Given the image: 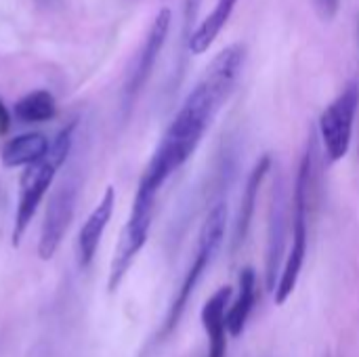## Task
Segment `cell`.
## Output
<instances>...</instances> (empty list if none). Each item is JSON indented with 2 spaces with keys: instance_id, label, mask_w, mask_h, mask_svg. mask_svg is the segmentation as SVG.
Wrapping results in <instances>:
<instances>
[{
  "instance_id": "2",
  "label": "cell",
  "mask_w": 359,
  "mask_h": 357,
  "mask_svg": "<svg viewBox=\"0 0 359 357\" xmlns=\"http://www.w3.org/2000/svg\"><path fill=\"white\" fill-rule=\"evenodd\" d=\"M316 137L307 141V147L303 151L297 179H294V191H292V242L290 250L286 255L284 269L280 271L278 286L273 290L276 303L284 305L290 295L294 292L305 259H307V246H309V208H311V191H313V175H316Z\"/></svg>"
},
{
  "instance_id": "12",
  "label": "cell",
  "mask_w": 359,
  "mask_h": 357,
  "mask_svg": "<svg viewBox=\"0 0 359 357\" xmlns=\"http://www.w3.org/2000/svg\"><path fill=\"white\" fill-rule=\"evenodd\" d=\"M238 299L229 305L227 309V330H229V337L238 339L246 324H248V318L255 309V303H257V271L252 267H246L242 269L240 274V280H238Z\"/></svg>"
},
{
  "instance_id": "11",
  "label": "cell",
  "mask_w": 359,
  "mask_h": 357,
  "mask_svg": "<svg viewBox=\"0 0 359 357\" xmlns=\"http://www.w3.org/2000/svg\"><path fill=\"white\" fill-rule=\"evenodd\" d=\"M271 170V156L265 154L255 168L250 170L248 179H246V187L242 194V202H240V210L236 217V229H233V250L246 240L250 225H252V217H255V206H257V198H259V189L267 177V173Z\"/></svg>"
},
{
  "instance_id": "15",
  "label": "cell",
  "mask_w": 359,
  "mask_h": 357,
  "mask_svg": "<svg viewBox=\"0 0 359 357\" xmlns=\"http://www.w3.org/2000/svg\"><path fill=\"white\" fill-rule=\"evenodd\" d=\"M57 103L48 90H34L15 103V116L21 122H46L55 118Z\"/></svg>"
},
{
  "instance_id": "1",
  "label": "cell",
  "mask_w": 359,
  "mask_h": 357,
  "mask_svg": "<svg viewBox=\"0 0 359 357\" xmlns=\"http://www.w3.org/2000/svg\"><path fill=\"white\" fill-rule=\"evenodd\" d=\"M244 59L246 48L242 44H231L210 61L208 69L185 97L177 116L162 135L139 181V191L158 196L170 175L194 156L204 135L212 126L217 114L236 90Z\"/></svg>"
},
{
  "instance_id": "16",
  "label": "cell",
  "mask_w": 359,
  "mask_h": 357,
  "mask_svg": "<svg viewBox=\"0 0 359 357\" xmlns=\"http://www.w3.org/2000/svg\"><path fill=\"white\" fill-rule=\"evenodd\" d=\"M316 4V11L320 15V19L324 21H332L339 13V6H341V0H313Z\"/></svg>"
},
{
  "instance_id": "13",
  "label": "cell",
  "mask_w": 359,
  "mask_h": 357,
  "mask_svg": "<svg viewBox=\"0 0 359 357\" xmlns=\"http://www.w3.org/2000/svg\"><path fill=\"white\" fill-rule=\"evenodd\" d=\"M236 4H238V0H217L215 2L212 11L202 19V23L189 36V50L194 55H202L210 48V44L219 38V34L231 19Z\"/></svg>"
},
{
  "instance_id": "4",
  "label": "cell",
  "mask_w": 359,
  "mask_h": 357,
  "mask_svg": "<svg viewBox=\"0 0 359 357\" xmlns=\"http://www.w3.org/2000/svg\"><path fill=\"white\" fill-rule=\"evenodd\" d=\"M358 109L359 82L351 80L337 95V99L322 112L318 120V133H320V141L330 164L341 162L349 154Z\"/></svg>"
},
{
  "instance_id": "6",
  "label": "cell",
  "mask_w": 359,
  "mask_h": 357,
  "mask_svg": "<svg viewBox=\"0 0 359 357\" xmlns=\"http://www.w3.org/2000/svg\"><path fill=\"white\" fill-rule=\"evenodd\" d=\"M59 166L61 164L48 154L42 160L25 166V170L21 175L19 206H17V215H15V227H13V246L21 244V238H23L29 221L34 219L42 198L46 196Z\"/></svg>"
},
{
  "instance_id": "8",
  "label": "cell",
  "mask_w": 359,
  "mask_h": 357,
  "mask_svg": "<svg viewBox=\"0 0 359 357\" xmlns=\"http://www.w3.org/2000/svg\"><path fill=\"white\" fill-rule=\"evenodd\" d=\"M286 225H288V191L284 179L273 183L271 204H269V223H267V250H265V267H267V288L273 292L280 280V263L286 246Z\"/></svg>"
},
{
  "instance_id": "7",
  "label": "cell",
  "mask_w": 359,
  "mask_h": 357,
  "mask_svg": "<svg viewBox=\"0 0 359 357\" xmlns=\"http://www.w3.org/2000/svg\"><path fill=\"white\" fill-rule=\"evenodd\" d=\"M76 194L78 191L72 183H63L50 196L46 215H44V223L40 229V242H38V255L42 261H50L55 257L57 248L61 246V240L65 238V234L72 225V219H74Z\"/></svg>"
},
{
  "instance_id": "3",
  "label": "cell",
  "mask_w": 359,
  "mask_h": 357,
  "mask_svg": "<svg viewBox=\"0 0 359 357\" xmlns=\"http://www.w3.org/2000/svg\"><path fill=\"white\" fill-rule=\"evenodd\" d=\"M225 227H227V206L223 202L215 204V208L208 213L204 225H202V231H200V238H198V248H196V257H194V263L189 265L175 299H172V305L166 314V320H164V326L160 330V339H166L179 324V320L183 318L185 314V307L196 290V286L200 284V280L204 278V274L208 271L210 263L215 261V255L219 252L221 244H223V238H225Z\"/></svg>"
},
{
  "instance_id": "17",
  "label": "cell",
  "mask_w": 359,
  "mask_h": 357,
  "mask_svg": "<svg viewBox=\"0 0 359 357\" xmlns=\"http://www.w3.org/2000/svg\"><path fill=\"white\" fill-rule=\"evenodd\" d=\"M8 126H11V114H8L6 105L2 103V99H0V135H6Z\"/></svg>"
},
{
  "instance_id": "5",
  "label": "cell",
  "mask_w": 359,
  "mask_h": 357,
  "mask_svg": "<svg viewBox=\"0 0 359 357\" xmlns=\"http://www.w3.org/2000/svg\"><path fill=\"white\" fill-rule=\"evenodd\" d=\"M154 208H156V196H149V194L137 189L128 223L122 229V236H120V242L116 246L114 261L109 267V278H107V290L109 292L118 290V286L122 284V280H124L126 271L130 269L135 257L145 246L147 236H149V227H151Z\"/></svg>"
},
{
  "instance_id": "14",
  "label": "cell",
  "mask_w": 359,
  "mask_h": 357,
  "mask_svg": "<svg viewBox=\"0 0 359 357\" xmlns=\"http://www.w3.org/2000/svg\"><path fill=\"white\" fill-rule=\"evenodd\" d=\"M48 139L42 133H25L21 137L11 139L4 147H2V164L6 168H15V166H29L38 160H42L48 154Z\"/></svg>"
},
{
  "instance_id": "9",
  "label": "cell",
  "mask_w": 359,
  "mask_h": 357,
  "mask_svg": "<svg viewBox=\"0 0 359 357\" xmlns=\"http://www.w3.org/2000/svg\"><path fill=\"white\" fill-rule=\"evenodd\" d=\"M170 21H172V13L170 8H160L149 32H147V38L141 46V53L137 57V63L133 67V74H130V80L126 84V97L133 101L139 90L145 86L147 78L151 76L154 72V65L164 48V42L168 38V32H170Z\"/></svg>"
},
{
  "instance_id": "10",
  "label": "cell",
  "mask_w": 359,
  "mask_h": 357,
  "mask_svg": "<svg viewBox=\"0 0 359 357\" xmlns=\"http://www.w3.org/2000/svg\"><path fill=\"white\" fill-rule=\"evenodd\" d=\"M114 204H116V191L109 185L103 194V198L99 200V204L95 206V210L90 213V217L86 219V223L82 225L80 234H78V265L84 269L93 263L95 252L99 248L101 236L111 219L114 213Z\"/></svg>"
}]
</instances>
